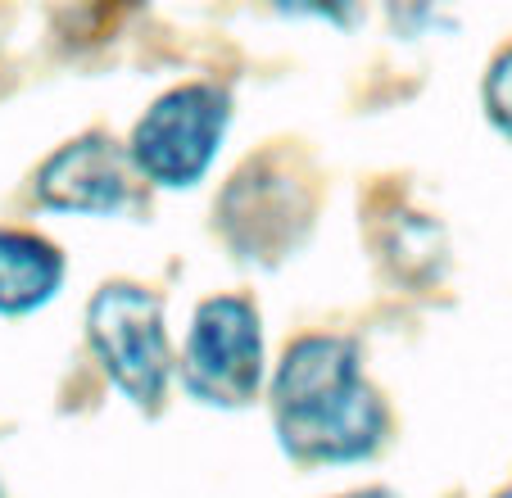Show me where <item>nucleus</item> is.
<instances>
[{"label": "nucleus", "instance_id": "nucleus-1", "mask_svg": "<svg viewBox=\"0 0 512 498\" xmlns=\"http://www.w3.org/2000/svg\"><path fill=\"white\" fill-rule=\"evenodd\" d=\"M277 435L295 458H363L381 444L386 412L363 381L358 349L340 336H304L272 381Z\"/></svg>", "mask_w": 512, "mask_h": 498}, {"label": "nucleus", "instance_id": "nucleus-2", "mask_svg": "<svg viewBox=\"0 0 512 498\" xmlns=\"http://www.w3.org/2000/svg\"><path fill=\"white\" fill-rule=\"evenodd\" d=\"M87 331L96 358L105 363L109 381L141 408H155L164 399L168 372H173V354H168V331H164V308L150 290L141 286H105L91 299Z\"/></svg>", "mask_w": 512, "mask_h": 498}, {"label": "nucleus", "instance_id": "nucleus-3", "mask_svg": "<svg viewBox=\"0 0 512 498\" xmlns=\"http://www.w3.org/2000/svg\"><path fill=\"white\" fill-rule=\"evenodd\" d=\"M227 96L209 82H191L145 109L132 132V163L155 186H191L204 177L227 132Z\"/></svg>", "mask_w": 512, "mask_h": 498}, {"label": "nucleus", "instance_id": "nucleus-4", "mask_svg": "<svg viewBox=\"0 0 512 498\" xmlns=\"http://www.w3.org/2000/svg\"><path fill=\"white\" fill-rule=\"evenodd\" d=\"M263 376V331L259 313L241 295L204 299L191 322L182 354V381L195 399L218 408H241L254 399Z\"/></svg>", "mask_w": 512, "mask_h": 498}, {"label": "nucleus", "instance_id": "nucleus-5", "mask_svg": "<svg viewBox=\"0 0 512 498\" xmlns=\"http://www.w3.org/2000/svg\"><path fill=\"white\" fill-rule=\"evenodd\" d=\"M37 191L50 209L118 213L127 204V191H132L127 154L105 136H82L59 154H50L37 177Z\"/></svg>", "mask_w": 512, "mask_h": 498}, {"label": "nucleus", "instance_id": "nucleus-6", "mask_svg": "<svg viewBox=\"0 0 512 498\" xmlns=\"http://www.w3.org/2000/svg\"><path fill=\"white\" fill-rule=\"evenodd\" d=\"M64 281V259L32 231H0V313H28L46 304Z\"/></svg>", "mask_w": 512, "mask_h": 498}, {"label": "nucleus", "instance_id": "nucleus-7", "mask_svg": "<svg viewBox=\"0 0 512 498\" xmlns=\"http://www.w3.org/2000/svg\"><path fill=\"white\" fill-rule=\"evenodd\" d=\"M485 109H490L494 123L512 136V50H503L499 64L485 77Z\"/></svg>", "mask_w": 512, "mask_h": 498}, {"label": "nucleus", "instance_id": "nucleus-8", "mask_svg": "<svg viewBox=\"0 0 512 498\" xmlns=\"http://www.w3.org/2000/svg\"><path fill=\"white\" fill-rule=\"evenodd\" d=\"M340 498H390L386 489H354V494H340Z\"/></svg>", "mask_w": 512, "mask_h": 498}, {"label": "nucleus", "instance_id": "nucleus-9", "mask_svg": "<svg viewBox=\"0 0 512 498\" xmlns=\"http://www.w3.org/2000/svg\"><path fill=\"white\" fill-rule=\"evenodd\" d=\"M499 498H512V494H499Z\"/></svg>", "mask_w": 512, "mask_h": 498}]
</instances>
